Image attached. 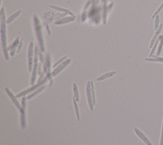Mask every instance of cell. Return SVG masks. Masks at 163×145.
<instances>
[{"mask_svg": "<svg viewBox=\"0 0 163 145\" xmlns=\"http://www.w3.org/2000/svg\"><path fill=\"white\" fill-rule=\"evenodd\" d=\"M1 38L3 51L5 59L9 60L8 49L7 45V38H6V25H5V16H4V9L2 8L1 11Z\"/></svg>", "mask_w": 163, "mask_h": 145, "instance_id": "cell-1", "label": "cell"}, {"mask_svg": "<svg viewBox=\"0 0 163 145\" xmlns=\"http://www.w3.org/2000/svg\"><path fill=\"white\" fill-rule=\"evenodd\" d=\"M4 89H5V91H6L7 93L8 94V96H9V97L10 98V99L13 102V103L15 105V106H16L18 110V111H19L20 115H26L25 110L23 109L22 105H21L20 103H19V102L17 101V97L13 94V93L10 91V90L9 89L8 87H6L5 88H4Z\"/></svg>", "mask_w": 163, "mask_h": 145, "instance_id": "cell-2", "label": "cell"}, {"mask_svg": "<svg viewBox=\"0 0 163 145\" xmlns=\"http://www.w3.org/2000/svg\"><path fill=\"white\" fill-rule=\"evenodd\" d=\"M47 78H45L43 80H41V82H39L38 84H36V85H34V86H32V87L31 88H27V89H26V91H22V92L19 93H18V94L16 96V97L17 98H19L21 97H23V96H25L26 94H27V93H29L30 92H32V91H33L35 90H36L37 88H38L39 87H40L41 85H43V84H44L46 82V81H47Z\"/></svg>", "mask_w": 163, "mask_h": 145, "instance_id": "cell-3", "label": "cell"}, {"mask_svg": "<svg viewBox=\"0 0 163 145\" xmlns=\"http://www.w3.org/2000/svg\"><path fill=\"white\" fill-rule=\"evenodd\" d=\"M86 94H87L88 104H89L90 110L91 111H92L93 109H94V105H93L92 96V92H91V81H88L87 82V84H86Z\"/></svg>", "mask_w": 163, "mask_h": 145, "instance_id": "cell-4", "label": "cell"}, {"mask_svg": "<svg viewBox=\"0 0 163 145\" xmlns=\"http://www.w3.org/2000/svg\"><path fill=\"white\" fill-rule=\"evenodd\" d=\"M35 65L33 69H32V77H31V84L32 85H33L35 82H36V74H37V70H38V52H37V49L36 48L35 50Z\"/></svg>", "mask_w": 163, "mask_h": 145, "instance_id": "cell-5", "label": "cell"}, {"mask_svg": "<svg viewBox=\"0 0 163 145\" xmlns=\"http://www.w3.org/2000/svg\"><path fill=\"white\" fill-rule=\"evenodd\" d=\"M32 62H33V42L31 41L28 49V68L30 72L32 69Z\"/></svg>", "mask_w": 163, "mask_h": 145, "instance_id": "cell-6", "label": "cell"}, {"mask_svg": "<svg viewBox=\"0 0 163 145\" xmlns=\"http://www.w3.org/2000/svg\"><path fill=\"white\" fill-rule=\"evenodd\" d=\"M71 60H72L71 59H68L66 60H65L61 64H60L59 65V66H58L56 68H55L53 71V72L52 73V77L56 76L63 69H64L69 63H70Z\"/></svg>", "mask_w": 163, "mask_h": 145, "instance_id": "cell-7", "label": "cell"}, {"mask_svg": "<svg viewBox=\"0 0 163 145\" xmlns=\"http://www.w3.org/2000/svg\"><path fill=\"white\" fill-rule=\"evenodd\" d=\"M134 130L135 133H136V134L138 135V136L139 138V139H140L143 142L145 143L147 145H152V143L150 141V140H149L145 136V135L144 134L142 131H140V130H139L137 128H134Z\"/></svg>", "mask_w": 163, "mask_h": 145, "instance_id": "cell-8", "label": "cell"}, {"mask_svg": "<svg viewBox=\"0 0 163 145\" xmlns=\"http://www.w3.org/2000/svg\"><path fill=\"white\" fill-rule=\"evenodd\" d=\"M19 42V36H18L16 40L13 42V44L8 48V50H10V55L13 56L15 53V50Z\"/></svg>", "mask_w": 163, "mask_h": 145, "instance_id": "cell-9", "label": "cell"}, {"mask_svg": "<svg viewBox=\"0 0 163 145\" xmlns=\"http://www.w3.org/2000/svg\"><path fill=\"white\" fill-rule=\"evenodd\" d=\"M116 74V71H110V72H108V73H106L103 74H102V75L100 76L99 77H97L96 80L97 81H101V80H103V79H105L106 78H108L114 76V74Z\"/></svg>", "mask_w": 163, "mask_h": 145, "instance_id": "cell-10", "label": "cell"}, {"mask_svg": "<svg viewBox=\"0 0 163 145\" xmlns=\"http://www.w3.org/2000/svg\"><path fill=\"white\" fill-rule=\"evenodd\" d=\"M162 24H161V26L159 27V28H158V29H157L156 32V33L154 35V36H153V37L152 38V40L150 42V48H152V46L154 44V43L156 42V40H157V37L159 36V34H160V32H161V30H162Z\"/></svg>", "mask_w": 163, "mask_h": 145, "instance_id": "cell-11", "label": "cell"}, {"mask_svg": "<svg viewBox=\"0 0 163 145\" xmlns=\"http://www.w3.org/2000/svg\"><path fill=\"white\" fill-rule=\"evenodd\" d=\"M73 105H74V110H75V113H76V116H77V120L78 121L80 120V113H79V110H78V107L77 103V101L75 99V97H73Z\"/></svg>", "mask_w": 163, "mask_h": 145, "instance_id": "cell-12", "label": "cell"}, {"mask_svg": "<svg viewBox=\"0 0 163 145\" xmlns=\"http://www.w3.org/2000/svg\"><path fill=\"white\" fill-rule=\"evenodd\" d=\"M73 93H74V97H75V99L77 102L79 101V93H78V87L77 85L74 83L73 84Z\"/></svg>", "mask_w": 163, "mask_h": 145, "instance_id": "cell-13", "label": "cell"}, {"mask_svg": "<svg viewBox=\"0 0 163 145\" xmlns=\"http://www.w3.org/2000/svg\"><path fill=\"white\" fill-rule=\"evenodd\" d=\"M45 88H46L45 86H43V87H41V88H39L38 89H37L35 92H34L33 93H32V94H30V95H29L28 96H27V99H31V98H32L34 96H35L36 95L38 94V93H39L40 92H41L43 90H44Z\"/></svg>", "mask_w": 163, "mask_h": 145, "instance_id": "cell-14", "label": "cell"}, {"mask_svg": "<svg viewBox=\"0 0 163 145\" xmlns=\"http://www.w3.org/2000/svg\"><path fill=\"white\" fill-rule=\"evenodd\" d=\"M21 120V126L22 129H25L26 128V115H20Z\"/></svg>", "mask_w": 163, "mask_h": 145, "instance_id": "cell-15", "label": "cell"}, {"mask_svg": "<svg viewBox=\"0 0 163 145\" xmlns=\"http://www.w3.org/2000/svg\"><path fill=\"white\" fill-rule=\"evenodd\" d=\"M21 12V10H18V12H17L13 13V15H12L10 17H9V18L7 20V24H9V23H10L12 21H13V20H14L15 18H16L18 15H19Z\"/></svg>", "mask_w": 163, "mask_h": 145, "instance_id": "cell-16", "label": "cell"}, {"mask_svg": "<svg viewBox=\"0 0 163 145\" xmlns=\"http://www.w3.org/2000/svg\"><path fill=\"white\" fill-rule=\"evenodd\" d=\"M91 92H92V96L93 105H94V106L96 105V97H95L94 84H93V82L92 81H91Z\"/></svg>", "mask_w": 163, "mask_h": 145, "instance_id": "cell-17", "label": "cell"}, {"mask_svg": "<svg viewBox=\"0 0 163 145\" xmlns=\"http://www.w3.org/2000/svg\"><path fill=\"white\" fill-rule=\"evenodd\" d=\"M159 38L160 39V41H161V43L159 45V49H158V51H157V55H159L161 52V50H162V46H163V36H159Z\"/></svg>", "mask_w": 163, "mask_h": 145, "instance_id": "cell-18", "label": "cell"}, {"mask_svg": "<svg viewBox=\"0 0 163 145\" xmlns=\"http://www.w3.org/2000/svg\"><path fill=\"white\" fill-rule=\"evenodd\" d=\"M159 16L157 15L155 18V21H154V29L155 30H157L158 28H159Z\"/></svg>", "mask_w": 163, "mask_h": 145, "instance_id": "cell-19", "label": "cell"}, {"mask_svg": "<svg viewBox=\"0 0 163 145\" xmlns=\"http://www.w3.org/2000/svg\"><path fill=\"white\" fill-rule=\"evenodd\" d=\"M67 59V57H66V56H64V57H63V58H61L60 59H59L57 63H55L53 65V68H55L57 66H58V65H59L60 63H62L64 61V60L65 59Z\"/></svg>", "mask_w": 163, "mask_h": 145, "instance_id": "cell-20", "label": "cell"}, {"mask_svg": "<svg viewBox=\"0 0 163 145\" xmlns=\"http://www.w3.org/2000/svg\"><path fill=\"white\" fill-rule=\"evenodd\" d=\"M159 41H160V39H159V38H158V39L157 40L156 43V44L154 45V46H153V49H152V50L151 52H150V55H149V56H150V57H152V56L153 55V54L154 53V52H155V50H156V47H157V45L158 43H159Z\"/></svg>", "mask_w": 163, "mask_h": 145, "instance_id": "cell-21", "label": "cell"}, {"mask_svg": "<svg viewBox=\"0 0 163 145\" xmlns=\"http://www.w3.org/2000/svg\"><path fill=\"white\" fill-rule=\"evenodd\" d=\"M21 104H22V106L23 107V109L26 110V98L25 96L22 97Z\"/></svg>", "mask_w": 163, "mask_h": 145, "instance_id": "cell-22", "label": "cell"}, {"mask_svg": "<svg viewBox=\"0 0 163 145\" xmlns=\"http://www.w3.org/2000/svg\"><path fill=\"white\" fill-rule=\"evenodd\" d=\"M162 8H163V3L161 4V6L159 7V8L157 9V10L154 13H153V16H152V18H155V17H156V16L157 15V14L159 13V12L162 10Z\"/></svg>", "mask_w": 163, "mask_h": 145, "instance_id": "cell-23", "label": "cell"}, {"mask_svg": "<svg viewBox=\"0 0 163 145\" xmlns=\"http://www.w3.org/2000/svg\"><path fill=\"white\" fill-rule=\"evenodd\" d=\"M159 145H163V123H162V132H161V140H160V144H159Z\"/></svg>", "mask_w": 163, "mask_h": 145, "instance_id": "cell-24", "label": "cell"}, {"mask_svg": "<svg viewBox=\"0 0 163 145\" xmlns=\"http://www.w3.org/2000/svg\"><path fill=\"white\" fill-rule=\"evenodd\" d=\"M161 63H163V61H162V62H161Z\"/></svg>", "mask_w": 163, "mask_h": 145, "instance_id": "cell-25", "label": "cell"}]
</instances>
